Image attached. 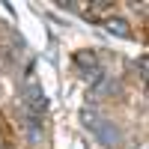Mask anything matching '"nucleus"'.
<instances>
[{"instance_id": "f257e3e1", "label": "nucleus", "mask_w": 149, "mask_h": 149, "mask_svg": "<svg viewBox=\"0 0 149 149\" xmlns=\"http://www.w3.org/2000/svg\"><path fill=\"white\" fill-rule=\"evenodd\" d=\"M81 119H84V125L93 131V137H95L98 143H102V146L113 149V146L119 143V128H116L110 119L98 116L95 110H90V107H84V110H81Z\"/></svg>"}, {"instance_id": "f03ea898", "label": "nucleus", "mask_w": 149, "mask_h": 149, "mask_svg": "<svg viewBox=\"0 0 149 149\" xmlns=\"http://www.w3.org/2000/svg\"><path fill=\"white\" fill-rule=\"evenodd\" d=\"M21 102H24V107H27V116H36V119H42V113L48 110V98H45L42 86L36 81H27L21 86Z\"/></svg>"}, {"instance_id": "7ed1b4c3", "label": "nucleus", "mask_w": 149, "mask_h": 149, "mask_svg": "<svg viewBox=\"0 0 149 149\" xmlns=\"http://www.w3.org/2000/svg\"><path fill=\"white\" fill-rule=\"evenodd\" d=\"M104 30H107L110 36H119V39H131V27H128V21L119 18V15L107 18V21H104Z\"/></svg>"}, {"instance_id": "20e7f679", "label": "nucleus", "mask_w": 149, "mask_h": 149, "mask_svg": "<svg viewBox=\"0 0 149 149\" xmlns=\"http://www.w3.org/2000/svg\"><path fill=\"white\" fill-rule=\"evenodd\" d=\"M74 66L78 69H98V60H95V51H74Z\"/></svg>"}, {"instance_id": "39448f33", "label": "nucleus", "mask_w": 149, "mask_h": 149, "mask_svg": "<svg viewBox=\"0 0 149 149\" xmlns=\"http://www.w3.org/2000/svg\"><path fill=\"white\" fill-rule=\"evenodd\" d=\"M27 140H30L33 146H39V143H42V119L27 116Z\"/></svg>"}, {"instance_id": "423d86ee", "label": "nucleus", "mask_w": 149, "mask_h": 149, "mask_svg": "<svg viewBox=\"0 0 149 149\" xmlns=\"http://www.w3.org/2000/svg\"><path fill=\"white\" fill-rule=\"evenodd\" d=\"M137 72H140V81H146V54L137 60Z\"/></svg>"}]
</instances>
